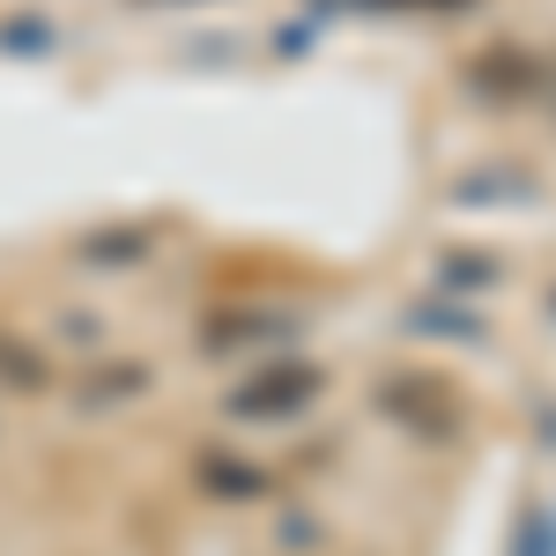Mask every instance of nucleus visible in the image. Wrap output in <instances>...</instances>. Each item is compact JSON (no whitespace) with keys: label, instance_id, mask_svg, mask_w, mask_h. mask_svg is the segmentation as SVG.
<instances>
[{"label":"nucleus","instance_id":"1","mask_svg":"<svg viewBox=\"0 0 556 556\" xmlns=\"http://www.w3.org/2000/svg\"><path fill=\"white\" fill-rule=\"evenodd\" d=\"M312 393H319V371H312V364H267L253 386L230 393V408H238L245 424H253V416L260 424H282V416H298Z\"/></svg>","mask_w":556,"mask_h":556},{"label":"nucleus","instance_id":"2","mask_svg":"<svg viewBox=\"0 0 556 556\" xmlns=\"http://www.w3.org/2000/svg\"><path fill=\"white\" fill-rule=\"evenodd\" d=\"M208 490H215V497H260L267 475L245 468V460H208Z\"/></svg>","mask_w":556,"mask_h":556},{"label":"nucleus","instance_id":"3","mask_svg":"<svg viewBox=\"0 0 556 556\" xmlns=\"http://www.w3.org/2000/svg\"><path fill=\"white\" fill-rule=\"evenodd\" d=\"M0 371L23 379V386H45V364H30V349H23V342H0Z\"/></svg>","mask_w":556,"mask_h":556},{"label":"nucleus","instance_id":"4","mask_svg":"<svg viewBox=\"0 0 556 556\" xmlns=\"http://www.w3.org/2000/svg\"><path fill=\"white\" fill-rule=\"evenodd\" d=\"M393 8H416V0H393ZM438 8H468V0H438Z\"/></svg>","mask_w":556,"mask_h":556}]
</instances>
